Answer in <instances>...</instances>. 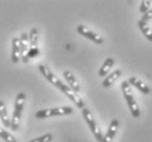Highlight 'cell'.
<instances>
[{
	"label": "cell",
	"mask_w": 152,
	"mask_h": 142,
	"mask_svg": "<svg viewBox=\"0 0 152 142\" xmlns=\"http://www.w3.org/2000/svg\"><path fill=\"white\" fill-rule=\"evenodd\" d=\"M73 113V109L70 106H61V107H54V108H46L41 109L35 114V117L38 119L54 117V116H65L70 115Z\"/></svg>",
	"instance_id": "3957f363"
},
{
	"label": "cell",
	"mask_w": 152,
	"mask_h": 142,
	"mask_svg": "<svg viewBox=\"0 0 152 142\" xmlns=\"http://www.w3.org/2000/svg\"><path fill=\"white\" fill-rule=\"evenodd\" d=\"M20 44H21V59L23 63H28V52L30 50V36L28 33H22L20 37Z\"/></svg>",
	"instance_id": "9c48e42d"
},
{
	"label": "cell",
	"mask_w": 152,
	"mask_h": 142,
	"mask_svg": "<svg viewBox=\"0 0 152 142\" xmlns=\"http://www.w3.org/2000/svg\"><path fill=\"white\" fill-rule=\"evenodd\" d=\"M0 119H1L4 127L11 128V118L9 117L7 107L2 100H0Z\"/></svg>",
	"instance_id": "5bb4252c"
},
{
	"label": "cell",
	"mask_w": 152,
	"mask_h": 142,
	"mask_svg": "<svg viewBox=\"0 0 152 142\" xmlns=\"http://www.w3.org/2000/svg\"><path fill=\"white\" fill-rule=\"evenodd\" d=\"M128 82H129L130 85H134L135 87H137L142 94H145V95H147V94H150V92H151V91H150V87L145 83H143L141 80H139L138 78H136V76L129 78Z\"/></svg>",
	"instance_id": "4fadbf2b"
},
{
	"label": "cell",
	"mask_w": 152,
	"mask_h": 142,
	"mask_svg": "<svg viewBox=\"0 0 152 142\" xmlns=\"http://www.w3.org/2000/svg\"><path fill=\"white\" fill-rule=\"evenodd\" d=\"M121 91H123V95H124L125 100L127 102V105L129 107V111H130V114L132 115L134 118H139L140 116V109H139V106L136 102L135 97H134V94H132V87L128 81H123L121 82Z\"/></svg>",
	"instance_id": "6da1fadb"
},
{
	"label": "cell",
	"mask_w": 152,
	"mask_h": 142,
	"mask_svg": "<svg viewBox=\"0 0 152 142\" xmlns=\"http://www.w3.org/2000/svg\"><path fill=\"white\" fill-rule=\"evenodd\" d=\"M21 59V44L20 38L14 36L12 38V52H11V60L13 63H18Z\"/></svg>",
	"instance_id": "30bf717a"
},
{
	"label": "cell",
	"mask_w": 152,
	"mask_h": 142,
	"mask_svg": "<svg viewBox=\"0 0 152 142\" xmlns=\"http://www.w3.org/2000/svg\"><path fill=\"white\" fill-rule=\"evenodd\" d=\"M152 19V8L150 9V10L147 12V13H145V14H142V17H141V20L142 21H145V22H147V21H150Z\"/></svg>",
	"instance_id": "44dd1931"
},
{
	"label": "cell",
	"mask_w": 152,
	"mask_h": 142,
	"mask_svg": "<svg viewBox=\"0 0 152 142\" xmlns=\"http://www.w3.org/2000/svg\"><path fill=\"white\" fill-rule=\"evenodd\" d=\"M121 76V70H115V71H113L112 73H110L108 76L104 79L103 81V87H110L112 85V84L114 83L115 81L119 78V76Z\"/></svg>",
	"instance_id": "e0dca14e"
},
{
	"label": "cell",
	"mask_w": 152,
	"mask_h": 142,
	"mask_svg": "<svg viewBox=\"0 0 152 142\" xmlns=\"http://www.w3.org/2000/svg\"><path fill=\"white\" fill-rule=\"evenodd\" d=\"M0 138H2L6 142H18L17 139L2 127H0Z\"/></svg>",
	"instance_id": "ac0fdd59"
},
{
	"label": "cell",
	"mask_w": 152,
	"mask_h": 142,
	"mask_svg": "<svg viewBox=\"0 0 152 142\" xmlns=\"http://www.w3.org/2000/svg\"><path fill=\"white\" fill-rule=\"evenodd\" d=\"M25 100H26V95L23 92H21L15 97V103H14V111L13 115L11 117V129L13 131H17L20 126L21 116H22V111L24 107Z\"/></svg>",
	"instance_id": "7a4b0ae2"
},
{
	"label": "cell",
	"mask_w": 152,
	"mask_h": 142,
	"mask_svg": "<svg viewBox=\"0 0 152 142\" xmlns=\"http://www.w3.org/2000/svg\"><path fill=\"white\" fill-rule=\"evenodd\" d=\"M50 141H53V135L52 133H45V135H39L37 138L32 139L28 142H50Z\"/></svg>",
	"instance_id": "d6986e66"
},
{
	"label": "cell",
	"mask_w": 152,
	"mask_h": 142,
	"mask_svg": "<svg viewBox=\"0 0 152 142\" xmlns=\"http://www.w3.org/2000/svg\"><path fill=\"white\" fill-rule=\"evenodd\" d=\"M30 50L28 52V56H26V59L30 58H34V57H37L38 54H39V49H38L37 43H38V30L37 28H33L30 31Z\"/></svg>",
	"instance_id": "5b68a950"
},
{
	"label": "cell",
	"mask_w": 152,
	"mask_h": 142,
	"mask_svg": "<svg viewBox=\"0 0 152 142\" xmlns=\"http://www.w3.org/2000/svg\"><path fill=\"white\" fill-rule=\"evenodd\" d=\"M82 116H83V118H84L86 122L88 124V126H89L90 130L92 131V133H93V135L95 137V139H96V141L97 142L103 141L104 135H102V131H101V129L99 128V126H97L96 121L94 119L93 115H92L90 109L86 107L82 108Z\"/></svg>",
	"instance_id": "277c9868"
},
{
	"label": "cell",
	"mask_w": 152,
	"mask_h": 142,
	"mask_svg": "<svg viewBox=\"0 0 152 142\" xmlns=\"http://www.w3.org/2000/svg\"><path fill=\"white\" fill-rule=\"evenodd\" d=\"M118 126H119V121L117 119H113L110 124V127L107 129L106 133L103 137V141L102 142H112V140L114 139V137L116 135V132H117Z\"/></svg>",
	"instance_id": "7c38bea8"
},
{
	"label": "cell",
	"mask_w": 152,
	"mask_h": 142,
	"mask_svg": "<svg viewBox=\"0 0 152 142\" xmlns=\"http://www.w3.org/2000/svg\"><path fill=\"white\" fill-rule=\"evenodd\" d=\"M64 78L66 79L67 83H69V87L70 89L72 91H75L76 93H78V92H80L81 91V87H80L79 82H78V80L76 79V76H75V74H73L71 71H69V70H66V71H64Z\"/></svg>",
	"instance_id": "8fae6325"
},
{
	"label": "cell",
	"mask_w": 152,
	"mask_h": 142,
	"mask_svg": "<svg viewBox=\"0 0 152 142\" xmlns=\"http://www.w3.org/2000/svg\"><path fill=\"white\" fill-rule=\"evenodd\" d=\"M150 9H151V1H150V0H145V1H141V4H140L139 11H140L142 14L147 13Z\"/></svg>",
	"instance_id": "ffe728a7"
},
{
	"label": "cell",
	"mask_w": 152,
	"mask_h": 142,
	"mask_svg": "<svg viewBox=\"0 0 152 142\" xmlns=\"http://www.w3.org/2000/svg\"><path fill=\"white\" fill-rule=\"evenodd\" d=\"M77 32H78L80 35H82V36H84L86 38H88V39L92 41L93 43L97 44V45H101V44H103V42H104L103 37H102L101 35H99L94 31L90 30L89 28H86V25H78V26H77Z\"/></svg>",
	"instance_id": "8992f818"
},
{
	"label": "cell",
	"mask_w": 152,
	"mask_h": 142,
	"mask_svg": "<svg viewBox=\"0 0 152 142\" xmlns=\"http://www.w3.org/2000/svg\"><path fill=\"white\" fill-rule=\"evenodd\" d=\"M138 28H140V31H141V33L145 36V38L148 39V41H150V42H152V30L151 28L149 26V24L147 23V22L142 21L141 19L138 21Z\"/></svg>",
	"instance_id": "2e32d148"
},
{
	"label": "cell",
	"mask_w": 152,
	"mask_h": 142,
	"mask_svg": "<svg viewBox=\"0 0 152 142\" xmlns=\"http://www.w3.org/2000/svg\"><path fill=\"white\" fill-rule=\"evenodd\" d=\"M59 90L61 91L62 93L65 94V95H66V96L68 97L71 102H73V104L76 105L77 107L81 108V109H82V108H84V103H83V100H81V97L78 96L76 92L70 89L69 85H67V84L64 83L61 87H59Z\"/></svg>",
	"instance_id": "ba28073f"
},
{
	"label": "cell",
	"mask_w": 152,
	"mask_h": 142,
	"mask_svg": "<svg viewBox=\"0 0 152 142\" xmlns=\"http://www.w3.org/2000/svg\"><path fill=\"white\" fill-rule=\"evenodd\" d=\"M38 70L41 71V73L43 74V76H44L48 82H50L54 87H58L59 89V87L64 84V82H62L61 80L53 73V71L49 69L48 66H46V65H39V66H38Z\"/></svg>",
	"instance_id": "52a82bcc"
},
{
	"label": "cell",
	"mask_w": 152,
	"mask_h": 142,
	"mask_svg": "<svg viewBox=\"0 0 152 142\" xmlns=\"http://www.w3.org/2000/svg\"><path fill=\"white\" fill-rule=\"evenodd\" d=\"M115 63V60L113 58H107L105 61L103 63V65L101 66L100 70H99V76H105L107 74L108 76V72L111 71V69L113 68Z\"/></svg>",
	"instance_id": "9a60e30c"
}]
</instances>
